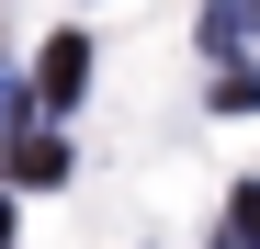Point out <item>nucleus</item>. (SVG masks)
<instances>
[{
    "mask_svg": "<svg viewBox=\"0 0 260 249\" xmlns=\"http://www.w3.org/2000/svg\"><path fill=\"white\" fill-rule=\"evenodd\" d=\"M12 181L34 193V181H68V147L57 136H12Z\"/></svg>",
    "mask_w": 260,
    "mask_h": 249,
    "instance_id": "7ed1b4c3",
    "label": "nucleus"
},
{
    "mask_svg": "<svg viewBox=\"0 0 260 249\" xmlns=\"http://www.w3.org/2000/svg\"><path fill=\"white\" fill-rule=\"evenodd\" d=\"M0 124H12V79H0Z\"/></svg>",
    "mask_w": 260,
    "mask_h": 249,
    "instance_id": "6e6552de",
    "label": "nucleus"
},
{
    "mask_svg": "<svg viewBox=\"0 0 260 249\" xmlns=\"http://www.w3.org/2000/svg\"><path fill=\"white\" fill-rule=\"evenodd\" d=\"M215 249H260V181H226V204H215Z\"/></svg>",
    "mask_w": 260,
    "mask_h": 249,
    "instance_id": "f03ea898",
    "label": "nucleus"
},
{
    "mask_svg": "<svg viewBox=\"0 0 260 249\" xmlns=\"http://www.w3.org/2000/svg\"><path fill=\"white\" fill-rule=\"evenodd\" d=\"M215 113H260V68H238V57L215 68Z\"/></svg>",
    "mask_w": 260,
    "mask_h": 249,
    "instance_id": "20e7f679",
    "label": "nucleus"
},
{
    "mask_svg": "<svg viewBox=\"0 0 260 249\" xmlns=\"http://www.w3.org/2000/svg\"><path fill=\"white\" fill-rule=\"evenodd\" d=\"M238 23H249V34H260V0H238Z\"/></svg>",
    "mask_w": 260,
    "mask_h": 249,
    "instance_id": "0eeeda50",
    "label": "nucleus"
},
{
    "mask_svg": "<svg viewBox=\"0 0 260 249\" xmlns=\"http://www.w3.org/2000/svg\"><path fill=\"white\" fill-rule=\"evenodd\" d=\"M192 34H204V57H226V46H238V34H249V23H238V0H215V12H204Z\"/></svg>",
    "mask_w": 260,
    "mask_h": 249,
    "instance_id": "39448f33",
    "label": "nucleus"
},
{
    "mask_svg": "<svg viewBox=\"0 0 260 249\" xmlns=\"http://www.w3.org/2000/svg\"><path fill=\"white\" fill-rule=\"evenodd\" d=\"M12 227H23V215H12V193H0V249H12Z\"/></svg>",
    "mask_w": 260,
    "mask_h": 249,
    "instance_id": "423d86ee",
    "label": "nucleus"
},
{
    "mask_svg": "<svg viewBox=\"0 0 260 249\" xmlns=\"http://www.w3.org/2000/svg\"><path fill=\"white\" fill-rule=\"evenodd\" d=\"M91 91V34H46V57H34V113H68Z\"/></svg>",
    "mask_w": 260,
    "mask_h": 249,
    "instance_id": "f257e3e1",
    "label": "nucleus"
}]
</instances>
